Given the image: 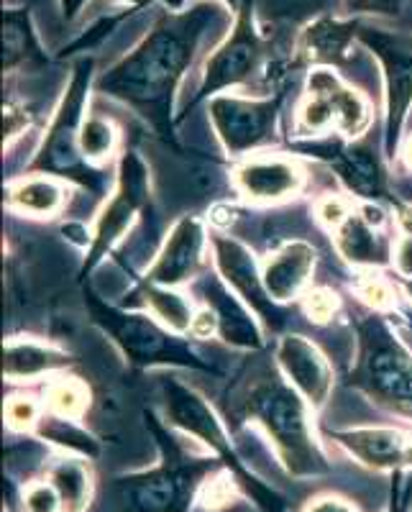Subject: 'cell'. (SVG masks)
I'll use <instances>...</instances> for the list:
<instances>
[{
	"label": "cell",
	"instance_id": "7a4b0ae2",
	"mask_svg": "<svg viewBox=\"0 0 412 512\" xmlns=\"http://www.w3.org/2000/svg\"><path fill=\"white\" fill-rule=\"evenodd\" d=\"M146 428L159 448V461L113 477L108 507L111 512H192L205 484L226 466L200 446H187V438L154 413H146Z\"/></svg>",
	"mask_w": 412,
	"mask_h": 512
},
{
	"label": "cell",
	"instance_id": "d590c367",
	"mask_svg": "<svg viewBox=\"0 0 412 512\" xmlns=\"http://www.w3.org/2000/svg\"><path fill=\"white\" fill-rule=\"evenodd\" d=\"M300 512H361L356 507V502H351L349 497L336 495V492H325V495L310 497Z\"/></svg>",
	"mask_w": 412,
	"mask_h": 512
},
{
	"label": "cell",
	"instance_id": "484cf974",
	"mask_svg": "<svg viewBox=\"0 0 412 512\" xmlns=\"http://www.w3.org/2000/svg\"><path fill=\"white\" fill-rule=\"evenodd\" d=\"M64 195L67 190L57 177L29 175L6 187V205L26 216L52 218L64 208Z\"/></svg>",
	"mask_w": 412,
	"mask_h": 512
},
{
	"label": "cell",
	"instance_id": "ba28073f",
	"mask_svg": "<svg viewBox=\"0 0 412 512\" xmlns=\"http://www.w3.org/2000/svg\"><path fill=\"white\" fill-rule=\"evenodd\" d=\"M151 203V175L144 157L136 149H126L118 159V180L113 192L105 200L98 213L85 262L80 269V280H88V274L103 262L105 256L116 249L118 241L126 236L136 216H141Z\"/></svg>",
	"mask_w": 412,
	"mask_h": 512
},
{
	"label": "cell",
	"instance_id": "cb8c5ba5",
	"mask_svg": "<svg viewBox=\"0 0 412 512\" xmlns=\"http://www.w3.org/2000/svg\"><path fill=\"white\" fill-rule=\"evenodd\" d=\"M3 374L11 382H31L72 367V356L54 346H44L31 338H8L3 351Z\"/></svg>",
	"mask_w": 412,
	"mask_h": 512
},
{
	"label": "cell",
	"instance_id": "603a6c76",
	"mask_svg": "<svg viewBox=\"0 0 412 512\" xmlns=\"http://www.w3.org/2000/svg\"><path fill=\"white\" fill-rule=\"evenodd\" d=\"M44 477L54 484L62 512H88L95 500V474L88 456L59 451L44 464Z\"/></svg>",
	"mask_w": 412,
	"mask_h": 512
},
{
	"label": "cell",
	"instance_id": "44dd1931",
	"mask_svg": "<svg viewBox=\"0 0 412 512\" xmlns=\"http://www.w3.org/2000/svg\"><path fill=\"white\" fill-rule=\"evenodd\" d=\"M315 249L308 241H287L264 262L262 274L267 292L279 305L290 303L308 287L315 269Z\"/></svg>",
	"mask_w": 412,
	"mask_h": 512
},
{
	"label": "cell",
	"instance_id": "8d00e7d4",
	"mask_svg": "<svg viewBox=\"0 0 412 512\" xmlns=\"http://www.w3.org/2000/svg\"><path fill=\"white\" fill-rule=\"evenodd\" d=\"M351 216V210H349V205L343 203L341 198H323L318 203V221L323 223L325 228H328V231H336L338 226H341L343 221H346V218Z\"/></svg>",
	"mask_w": 412,
	"mask_h": 512
},
{
	"label": "cell",
	"instance_id": "74e56055",
	"mask_svg": "<svg viewBox=\"0 0 412 512\" xmlns=\"http://www.w3.org/2000/svg\"><path fill=\"white\" fill-rule=\"evenodd\" d=\"M29 126V113L21 108L18 103L8 100L3 105V131H6V141H13L16 136H21V131Z\"/></svg>",
	"mask_w": 412,
	"mask_h": 512
},
{
	"label": "cell",
	"instance_id": "7dc6e473",
	"mask_svg": "<svg viewBox=\"0 0 412 512\" xmlns=\"http://www.w3.org/2000/svg\"><path fill=\"white\" fill-rule=\"evenodd\" d=\"M407 315V318H412V313H405Z\"/></svg>",
	"mask_w": 412,
	"mask_h": 512
},
{
	"label": "cell",
	"instance_id": "5bb4252c",
	"mask_svg": "<svg viewBox=\"0 0 412 512\" xmlns=\"http://www.w3.org/2000/svg\"><path fill=\"white\" fill-rule=\"evenodd\" d=\"M346 456L374 474L412 472V433L389 425H354L331 431Z\"/></svg>",
	"mask_w": 412,
	"mask_h": 512
},
{
	"label": "cell",
	"instance_id": "60d3db41",
	"mask_svg": "<svg viewBox=\"0 0 412 512\" xmlns=\"http://www.w3.org/2000/svg\"><path fill=\"white\" fill-rule=\"evenodd\" d=\"M395 213H397V223H400V228H402V233H405V236H412V205H407V203H402V200H397L395 198Z\"/></svg>",
	"mask_w": 412,
	"mask_h": 512
},
{
	"label": "cell",
	"instance_id": "4dcf8cb0",
	"mask_svg": "<svg viewBox=\"0 0 412 512\" xmlns=\"http://www.w3.org/2000/svg\"><path fill=\"white\" fill-rule=\"evenodd\" d=\"M6 423L13 433H34L41 423L39 402L31 397H11L6 402Z\"/></svg>",
	"mask_w": 412,
	"mask_h": 512
},
{
	"label": "cell",
	"instance_id": "9a60e30c",
	"mask_svg": "<svg viewBox=\"0 0 412 512\" xmlns=\"http://www.w3.org/2000/svg\"><path fill=\"white\" fill-rule=\"evenodd\" d=\"M208 241V233H205L203 221L198 216H182L175 226L169 228L162 249L141 277L151 285L175 287V290L180 285H187L203 269Z\"/></svg>",
	"mask_w": 412,
	"mask_h": 512
},
{
	"label": "cell",
	"instance_id": "e575fe53",
	"mask_svg": "<svg viewBox=\"0 0 412 512\" xmlns=\"http://www.w3.org/2000/svg\"><path fill=\"white\" fill-rule=\"evenodd\" d=\"M382 512H412V479L410 472L389 474V495Z\"/></svg>",
	"mask_w": 412,
	"mask_h": 512
},
{
	"label": "cell",
	"instance_id": "f35d334b",
	"mask_svg": "<svg viewBox=\"0 0 412 512\" xmlns=\"http://www.w3.org/2000/svg\"><path fill=\"white\" fill-rule=\"evenodd\" d=\"M392 267H395L397 277H402V280H412V236H405V233L400 236V241L395 244Z\"/></svg>",
	"mask_w": 412,
	"mask_h": 512
},
{
	"label": "cell",
	"instance_id": "836d02e7",
	"mask_svg": "<svg viewBox=\"0 0 412 512\" xmlns=\"http://www.w3.org/2000/svg\"><path fill=\"white\" fill-rule=\"evenodd\" d=\"M341 8L351 18L359 16H382L395 18L405 8V0H341Z\"/></svg>",
	"mask_w": 412,
	"mask_h": 512
},
{
	"label": "cell",
	"instance_id": "4fadbf2b",
	"mask_svg": "<svg viewBox=\"0 0 412 512\" xmlns=\"http://www.w3.org/2000/svg\"><path fill=\"white\" fill-rule=\"evenodd\" d=\"M210 249H213L215 272L221 274L223 282L254 310L256 318L262 320L269 331H282L287 313L267 292L264 274L249 246L226 233H210Z\"/></svg>",
	"mask_w": 412,
	"mask_h": 512
},
{
	"label": "cell",
	"instance_id": "8fae6325",
	"mask_svg": "<svg viewBox=\"0 0 412 512\" xmlns=\"http://www.w3.org/2000/svg\"><path fill=\"white\" fill-rule=\"evenodd\" d=\"M292 149L328 164L341 185L364 203H382V200L395 203V198H389L382 159L364 141H351L341 134H325L320 139L295 141Z\"/></svg>",
	"mask_w": 412,
	"mask_h": 512
},
{
	"label": "cell",
	"instance_id": "ee69618b",
	"mask_svg": "<svg viewBox=\"0 0 412 512\" xmlns=\"http://www.w3.org/2000/svg\"><path fill=\"white\" fill-rule=\"evenodd\" d=\"M105 3H123V6H128V8H131V11H136V8L146 6L149 0H105Z\"/></svg>",
	"mask_w": 412,
	"mask_h": 512
},
{
	"label": "cell",
	"instance_id": "f1b7e54d",
	"mask_svg": "<svg viewBox=\"0 0 412 512\" xmlns=\"http://www.w3.org/2000/svg\"><path fill=\"white\" fill-rule=\"evenodd\" d=\"M116 144L118 131L116 126H113V121L98 116V113H88L80 128L82 157L88 159L90 164H98L116 152Z\"/></svg>",
	"mask_w": 412,
	"mask_h": 512
},
{
	"label": "cell",
	"instance_id": "277c9868",
	"mask_svg": "<svg viewBox=\"0 0 412 512\" xmlns=\"http://www.w3.org/2000/svg\"><path fill=\"white\" fill-rule=\"evenodd\" d=\"M356 359L349 387L384 413L412 423V349L384 313L356 315Z\"/></svg>",
	"mask_w": 412,
	"mask_h": 512
},
{
	"label": "cell",
	"instance_id": "e0dca14e",
	"mask_svg": "<svg viewBox=\"0 0 412 512\" xmlns=\"http://www.w3.org/2000/svg\"><path fill=\"white\" fill-rule=\"evenodd\" d=\"M279 374L308 400L310 408L318 413L333 392V367L323 351L300 333H287L279 338L274 349Z\"/></svg>",
	"mask_w": 412,
	"mask_h": 512
},
{
	"label": "cell",
	"instance_id": "7402d4cb",
	"mask_svg": "<svg viewBox=\"0 0 412 512\" xmlns=\"http://www.w3.org/2000/svg\"><path fill=\"white\" fill-rule=\"evenodd\" d=\"M333 244H336L338 254L351 264V267L361 269H382L392 264L395 256V246L387 233L379 231V226H372L361 216L359 210H354L341 226L333 231Z\"/></svg>",
	"mask_w": 412,
	"mask_h": 512
},
{
	"label": "cell",
	"instance_id": "6da1fadb",
	"mask_svg": "<svg viewBox=\"0 0 412 512\" xmlns=\"http://www.w3.org/2000/svg\"><path fill=\"white\" fill-rule=\"evenodd\" d=\"M228 13L213 0L159 13L151 29L128 54L100 72L95 90L139 113L154 134L177 146L175 98L205 36L228 24Z\"/></svg>",
	"mask_w": 412,
	"mask_h": 512
},
{
	"label": "cell",
	"instance_id": "4316f807",
	"mask_svg": "<svg viewBox=\"0 0 412 512\" xmlns=\"http://www.w3.org/2000/svg\"><path fill=\"white\" fill-rule=\"evenodd\" d=\"M139 285H136V295L141 297L144 308L149 310V315L164 323L169 331L182 333V336H190L192 323H195V310H192V303L185 295L175 290V287H162V285H151L144 277H139Z\"/></svg>",
	"mask_w": 412,
	"mask_h": 512
},
{
	"label": "cell",
	"instance_id": "d6a6232c",
	"mask_svg": "<svg viewBox=\"0 0 412 512\" xmlns=\"http://www.w3.org/2000/svg\"><path fill=\"white\" fill-rule=\"evenodd\" d=\"M302 308L313 323H328L338 313V297L325 287H315L302 295Z\"/></svg>",
	"mask_w": 412,
	"mask_h": 512
},
{
	"label": "cell",
	"instance_id": "bcb514c9",
	"mask_svg": "<svg viewBox=\"0 0 412 512\" xmlns=\"http://www.w3.org/2000/svg\"><path fill=\"white\" fill-rule=\"evenodd\" d=\"M397 285H400L402 290H405V295L412 300V280H402V277H397Z\"/></svg>",
	"mask_w": 412,
	"mask_h": 512
},
{
	"label": "cell",
	"instance_id": "ac0fdd59",
	"mask_svg": "<svg viewBox=\"0 0 412 512\" xmlns=\"http://www.w3.org/2000/svg\"><path fill=\"white\" fill-rule=\"evenodd\" d=\"M233 185L251 203H279L302 190V167L282 154H254L233 169Z\"/></svg>",
	"mask_w": 412,
	"mask_h": 512
},
{
	"label": "cell",
	"instance_id": "ab89813d",
	"mask_svg": "<svg viewBox=\"0 0 412 512\" xmlns=\"http://www.w3.org/2000/svg\"><path fill=\"white\" fill-rule=\"evenodd\" d=\"M90 0H59V13H62V21L64 24H72L85 6H88Z\"/></svg>",
	"mask_w": 412,
	"mask_h": 512
},
{
	"label": "cell",
	"instance_id": "3957f363",
	"mask_svg": "<svg viewBox=\"0 0 412 512\" xmlns=\"http://www.w3.org/2000/svg\"><path fill=\"white\" fill-rule=\"evenodd\" d=\"M308 400L282 374H264L246 392L244 418L267 433L279 466L292 479H320L333 472L323 443L315 436Z\"/></svg>",
	"mask_w": 412,
	"mask_h": 512
},
{
	"label": "cell",
	"instance_id": "5b68a950",
	"mask_svg": "<svg viewBox=\"0 0 412 512\" xmlns=\"http://www.w3.org/2000/svg\"><path fill=\"white\" fill-rule=\"evenodd\" d=\"M164 408H167V423L187 436V441H195L203 451L221 461L233 482L238 484L241 495L251 502L259 512H287V500L282 492L264 482L254 469L244 464L238 456L236 446L231 443L226 425L215 415L208 400L198 390H192L175 377L162 379Z\"/></svg>",
	"mask_w": 412,
	"mask_h": 512
},
{
	"label": "cell",
	"instance_id": "9c48e42d",
	"mask_svg": "<svg viewBox=\"0 0 412 512\" xmlns=\"http://www.w3.org/2000/svg\"><path fill=\"white\" fill-rule=\"evenodd\" d=\"M264 54H267V41L256 26V0H246L244 6L233 13V26L226 39L205 59L198 93L192 95L190 103L182 108L180 121L203 100H210L221 95L223 90L249 82L259 72Z\"/></svg>",
	"mask_w": 412,
	"mask_h": 512
},
{
	"label": "cell",
	"instance_id": "8992f818",
	"mask_svg": "<svg viewBox=\"0 0 412 512\" xmlns=\"http://www.w3.org/2000/svg\"><path fill=\"white\" fill-rule=\"evenodd\" d=\"M95 59L82 57L72 67V77L64 88L62 100H59L57 111H54L52 123L44 131L39 149L34 159L26 167L29 175H49L57 180L80 182L100 198L103 192V177L90 167V162L82 157L80 149V128L85 116H88V100L90 90H95Z\"/></svg>",
	"mask_w": 412,
	"mask_h": 512
},
{
	"label": "cell",
	"instance_id": "52a82bcc",
	"mask_svg": "<svg viewBox=\"0 0 412 512\" xmlns=\"http://www.w3.org/2000/svg\"><path fill=\"white\" fill-rule=\"evenodd\" d=\"M85 305L93 315L95 326L121 349L131 367H180L215 374L213 361L203 359L182 333L169 331L154 315L131 313L103 303L93 290H85Z\"/></svg>",
	"mask_w": 412,
	"mask_h": 512
},
{
	"label": "cell",
	"instance_id": "30bf717a",
	"mask_svg": "<svg viewBox=\"0 0 412 512\" xmlns=\"http://www.w3.org/2000/svg\"><path fill=\"white\" fill-rule=\"evenodd\" d=\"M359 44L369 49L382 67L384 154L387 159H395L400 154L402 128L412 108V34L361 24Z\"/></svg>",
	"mask_w": 412,
	"mask_h": 512
},
{
	"label": "cell",
	"instance_id": "d6986e66",
	"mask_svg": "<svg viewBox=\"0 0 412 512\" xmlns=\"http://www.w3.org/2000/svg\"><path fill=\"white\" fill-rule=\"evenodd\" d=\"M361 18L320 16L300 31L295 44V67H331L349 59L359 41Z\"/></svg>",
	"mask_w": 412,
	"mask_h": 512
},
{
	"label": "cell",
	"instance_id": "b9f144b4",
	"mask_svg": "<svg viewBox=\"0 0 412 512\" xmlns=\"http://www.w3.org/2000/svg\"><path fill=\"white\" fill-rule=\"evenodd\" d=\"M221 3H223V6L228 8V11H231V13H236L238 8L244 6L246 0H221ZM180 6H182V0H172V8H180Z\"/></svg>",
	"mask_w": 412,
	"mask_h": 512
},
{
	"label": "cell",
	"instance_id": "7bdbcfd3",
	"mask_svg": "<svg viewBox=\"0 0 412 512\" xmlns=\"http://www.w3.org/2000/svg\"><path fill=\"white\" fill-rule=\"evenodd\" d=\"M400 157H402V162H405V167L412 172V136H410V139H407V144L402 146Z\"/></svg>",
	"mask_w": 412,
	"mask_h": 512
},
{
	"label": "cell",
	"instance_id": "83f0119b",
	"mask_svg": "<svg viewBox=\"0 0 412 512\" xmlns=\"http://www.w3.org/2000/svg\"><path fill=\"white\" fill-rule=\"evenodd\" d=\"M47 397V410L57 418L80 420L90 408V392L88 384H82L80 379H54L44 392Z\"/></svg>",
	"mask_w": 412,
	"mask_h": 512
},
{
	"label": "cell",
	"instance_id": "d4e9b609",
	"mask_svg": "<svg viewBox=\"0 0 412 512\" xmlns=\"http://www.w3.org/2000/svg\"><path fill=\"white\" fill-rule=\"evenodd\" d=\"M44 62L47 57L39 47L31 11L29 8H8L3 16V70L13 75L21 67L31 70Z\"/></svg>",
	"mask_w": 412,
	"mask_h": 512
},
{
	"label": "cell",
	"instance_id": "7c38bea8",
	"mask_svg": "<svg viewBox=\"0 0 412 512\" xmlns=\"http://www.w3.org/2000/svg\"><path fill=\"white\" fill-rule=\"evenodd\" d=\"M285 95L272 98H238V95H215L208 103V116L221 141L223 152L244 157L277 139V118Z\"/></svg>",
	"mask_w": 412,
	"mask_h": 512
},
{
	"label": "cell",
	"instance_id": "ffe728a7",
	"mask_svg": "<svg viewBox=\"0 0 412 512\" xmlns=\"http://www.w3.org/2000/svg\"><path fill=\"white\" fill-rule=\"evenodd\" d=\"M305 88L325 95L336 111V131L346 139L356 141L372 123V105L359 90L349 88L331 67H313L308 72Z\"/></svg>",
	"mask_w": 412,
	"mask_h": 512
},
{
	"label": "cell",
	"instance_id": "1f68e13d",
	"mask_svg": "<svg viewBox=\"0 0 412 512\" xmlns=\"http://www.w3.org/2000/svg\"><path fill=\"white\" fill-rule=\"evenodd\" d=\"M359 295L361 300L372 305L377 313L395 310V292H392V285H389L384 277H379V274H366L364 280L359 282Z\"/></svg>",
	"mask_w": 412,
	"mask_h": 512
},
{
	"label": "cell",
	"instance_id": "f6af8a7d",
	"mask_svg": "<svg viewBox=\"0 0 412 512\" xmlns=\"http://www.w3.org/2000/svg\"><path fill=\"white\" fill-rule=\"evenodd\" d=\"M402 336H405L407 346L412 349V318H407V315H405V328H402Z\"/></svg>",
	"mask_w": 412,
	"mask_h": 512
},
{
	"label": "cell",
	"instance_id": "f546056e",
	"mask_svg": "<svg viewBox=\"0 0 412 512\" xmlns=\"http://www.w3.org/2000/svg\"><path fill=\"white\" fill-rule=\"evenodd\" d=\"M21 512H62V500L54 484L47 477L29 479L21 487V497H18Z\"/></svg>",
	"mask_w": 412,
	"mask_h": 512
},
{
	"label": "cell",
	"instance_id": "2e32d148",
	"mask_svg": "<svg viewBox=\"0 0 412 512\" xmlns=\"http://www.w3.org/2000/svg\"><path fill=\"white\" fill-rule=\"evenodd\" d=\"M195 290L203 297L205 308L213 313L215 318V336L221 338L223 344L233 346V349L244 351H262L264 336H262V320L256 318L254 310L223 282L218 272L203 274L195 282Z\"/></svg>",
	"mask_w": 412,
	"mask_h": 512
}]
</instances>
